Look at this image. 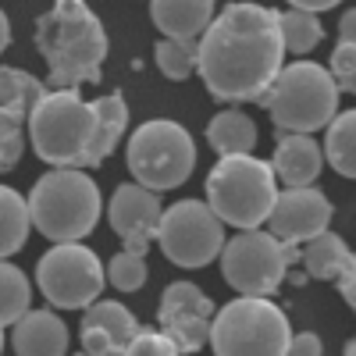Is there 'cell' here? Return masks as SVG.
<instances>
[{
    "mask_svg": "<svg viewBox=\"0 0 356 356\" xmlns=\"http://www.w3.org/2000/svg\"><path fill=\"white\" fill-rule=\"evenodd\" d=\"M93 107H97V136H93V146L86 154V168L104 164L114 154V146L122 143L125 125H129V107H125L122 93H104L93 100Z\"/></svg>",
    "mask_w": 356,
    "mask_h": 356,
    "instance_id": "ffe728a7",
    "label": "cell"
},
{
    "mask_svg": "<svg viewBox=\"0 0 356 356\" xmlns=\"http://www.w3.org/2000/svg\"><path fill=\"white\" fill-rule=\"evenodd\" d=\"M150 18L164 33V40L200 47L218 11H214V0H150Z\"/></svg>",
    "mask_w": 356,
    "mask_h": 356,
    "instance_id": "2e32d148",
    "label": "cell"
},
{
    "mask_svg": "<svg viewBox=\"0 0 356 356\" xmlns=\"http://www.w3.org/2000/svg\"><path fill=\"white\" fill-rule=\"evenodd\" d=\"M225 221L214 214L211 203L203 200H178L164 211L157 246L161 253L186 271H200V267L214 264L225 253Z\"/></svg>",
    "mask_w": 356,
    "mask_h": 356,
    "instance_id": "8fae6325",
    "label": "cell"
},
{
    "mask_svg": "<svg viewBox=\"0 0 356 356\" xmlns=\"http://www.w3.org/2000/svg\"><path fill=\"white\" fill-rule=\"evenodd\" d=\"M339 93L332 72L324 65H314L307 57L282 68L275 86L257 100L275 122V132H317L328 129L339 114Z\"/></svg>",
    "mask_w": 356,
    "mask_h": 356,
    "instance_id": "5b68a950",
    "label": "cell"
},
{
    "mask_svg": "<svg viewBox=\"0 0 356 356\" xmlns=\"http://www.w3.org/2000/svg\"><path fill=\"white\" fill-rule=\"evenodd\" d=\"M36 232L50 243H82L97 228L104 200L86 168H50L29 193Z\"/></svg>",
    "mask_w": 356,
    "mask_h": 356,
    "instance_id": "3957f363",
    "label": "cell"
},
{
    "mask_svg": "<svg viewBox=\"0 0 356 356\" xmlns=\"http://www.w3.org/2000/svg\"><path fill=\"white\" fill-rule=\"evenodd\" d=\"M289 8H300V11H328V8H335V4H342V0H285Z\"/></svg>",
    "mask_w": 356,
    "mask_h": 356,
    "instance_id": "e575fe53",
    "label": "cell"
},
{
    "mask_svg": "<svg viewBox=\"0 0 356 356\" xmlns=\"http://www.w3.org/2000/svg\"><path fill=\"white\" fill-rule=\"evenodd\" d=\"M139 321L132 310L118 300H100L86 310L82 317V353L89 356H129L136 335H139Z\"/></svg>",
    "mask_w": 356,
    "mask_h": 356,
    "instance_id": "9a60e30c",
    "label": "cell"
},
{
    "mask_svg": "<svg viewBox=\"0 0 356 356\" xmlns=\"http://www.w3.org/2000/svg\"><path fill=\"white\" fill-rule=\"evenodd\" d=\"M289 356H324V342H321V335H314V332H300V335H292Z\"/></svg>",
    "mask_w": 356,
    "mask_h": 356,
    "instance_id": "1f68e13d",
    "label": "cell"
},
{
    "mask_svg": "<svg viewBox=\"0 0 356 356\" xmlns=\"http://www.w3.org/2000/svg\"><path fill=\"white\" fill-rule=\"evenodd\" d=\"M328 72L342 93H356V43H342V40L335 43Z\"/></svg>",
    "mask_w": 356,
    "mask_h": 356,
    "instance_id": "f1b7e54d",
    "label": "cell"
},
{
    "mask_svg": "<svg viewBox=\"0 0 356 356\" xmlns=\"http://www.w3.org/2000/svg\"><path fill=\"white\" fill-rule=\"evenodd\" d=\"M129 356H186V353L157 328V332H139L132 349H129Z\"/></svg>",
    "mask_w": 356,
    "mask_h": 356,
    "instance_id": "f546056e",
    "label": "cell"
},
{
    "mask_svg": "<svg viewBox=\"0 0 356 356\" xmlns=\"http://www.w3.org/2000/svg\"><path fill=\"white\" fill-rule=\"evenodd\" d=\"M339 292H342V300L349 303V310L356 314V253L349 257V264L342 267V275H339Z\"/></svg>",
    "mask_w": 356,
    "mask_h": 356,
    "instance_id": "d6a6232c",
    "label": "cell"
},
{
    "mask_svg": "<svg viewBox=\"0 0 356 356\" xmlns=\"http://www.w3.org/2000/svg\"><path fill=\"white\" fill-rule=\"evenodd\" d=\"M154 61L164 79L171 82H186L193 72H200V47L193 43H178V40H161L154 47Z\"/></svg>",
    "mask_w": 356,
    "mask_h": 356,
    "instance_id": "4316f807",
    "label": "cell"
},
{
    "mask_svg": "<svg viewBox=\"0 0 356 356\" xmlns=\"http://www.w3.org/2000/svg\"><path fill=\"white\" fill-rule=\"evenodd\" d=\"M289 346L292 324L267 296H239L214 317V356H289Z\"/></svg>",
    "mask_w": 356,
    "mask_h": 356,
    "instance_id": "52a82bcc",
    "label": "cell"
},
{
    "mask_svg": "<svg viewBox=\"0 0 356 356\" xmlns=\"http://www.w3.org/2000/svg\"><path fill=\"white\" fill-rule=\"evenodd\" d=\"M342 356H356V339H349V346H346V353Z\"/></svg>",
    "mask_w": 356,
    "mask_h": 356,
    "instance_id": "8d00e7d4",
    "label": "cell"
},
{
    "mask_svg": "<svg viewBox=\"0 0 356 356\" xmlns=\"http://www.w3.org/2000/svg\"><path fill=\"white\" fill-rule=\"evenodd\" d=\"M33 228H36V221H33L29 196L4 186V193H0V250H4V260H11L15 253L25 250Z\"/></svg>",
    "mask_w": 356,
    "mask_h": 356,
    "instance_id": "7402d4cb",
    "label": "cell"
},
{
    "mask_svg": "<svg viewBox=\"0 0 356 356\" xmlns=\"http://www.w3.org/2000/svg\"><path fill=\"white\" fill-rule=\"evenodd\" d=\"M214 317L218 310L211 296L193 282H171L157 303V328L182 353H200L203 346H211Z\"/></svg>",
    "mask_w": 356,
    "mask_h": 356,
    "instance_id": "7c38bea8",
    "label": "cell"
},
{
    "mask_svg": "<svg viewBox=\"0 0 356 356\" xmlns=\"http://www.w3.org/2000/svg\"><path fill=\"white\" fill-rule=\"evenodd\" d=\"M349 257H353V250L342 243V235L324 232V235H317L314 243L303 246L300 260H303V271L310 278H317V282H339V275H342V267L349 264Z\"/></svg>",
    "mask_w": 356,
    "mask_h": 356,
    "instance_id": "603a6c76",
    "label": "cell"
},
{
    "mask_svg": "<svg viewBox=\"0 0 356 356\" xmlns=\"http://www.w3.org/2000/svg\"><path fill=\"white\" fill-rule=\"evenodd\" d=\"M339 40H342V43H356V8H349V11L339 18Z\"/></svg>",
    "mask_w": 356,
    "mask_h": 356,
    "instance_id": "836d02e7",
    "label": "cell"
},
{
    "mask_svg": "<svg viewBox=\"0 0 356 356\" xmlns=\"http://www.w3.org/2000/svg\"><path fill=\"white\" fill-rule=\"evenodd\" d=\"M107 282L118 292H136L146 285V260L132 250H122L107 260Z\"/></svg>",
    "mask_w": 356,
    "mask_h": 356,
    "instance_id": "83f0119b",
    "label": "cell"
},
{
    "mask_svg": "<svg viewBox=\"0 0 356 356\" xmlns=\"http://www.w3.org/2000/svg\"><path fill=\"white\" fill-rule=\"evenodd\" d=\"M29 307H33V285L18 264L4 260V267H0V324L15 328L29 314Z\"/></svg>",
    "mask_w": 356,
    "mask_h": 356,
    "instance_id": "d4e9b609",
    "label": "cell"
},
{
    "mask_svg": "<svg viewBox=\"0 0 356 356\" xmlns=\"http://www.w3.org/2000/svg\"><path fill=\"white\" fill-rule=\"evenodd\" d=\"M324 161L342 178H356V111H339L324 132Z\"/></svg>",
    "mask_w": 356,
    "mask_h": 356,
    "instance_id": "cb8c5ba5",
    "label": "cell"
},
{
    "mask_svg": "<svg viewBox=\"0 0 356 356\" xmlns=\"http://www.w3.org/2000/svg\"><path fill=\"white\" fill-rule=\"evenodd\" d=\"M50 93V89L29 75L25 68H15V65H4L0 72V122H15V125H29L36 104Z\"/></svg>",
    "mask_w": 356,
    "mask_h": 356,
    "instance_id": "d6986e66",
    "label": "cell"
},
{
    "mask_svg": "<svg viewBox=\"0 0 356 356\" xmlns=\"http://www.w3.org/2000/svg\"><path fill=\"white\" fill-rule=\"evenodd\" d=\"M72 356H89V353H82V349H79V353H72Z\"/></svg>",
    "mask_w": 356,
    "mask_h": 356,
    "instance_id": "74e56055",
    "label": "cell"
},
{
    "mask_svg": "<svg viewBox=\"0 0 356 356\" xmlns=\"http://www.w3.org/2000/svg\"><path fill=\"white\" fill-rule=\"evenodd\" d=\"M0 33H4V36H0V43H4V47H11V22H8V15L0 18Z\"/></svg>",
    "mask_w": 356,
    "mask_h": 356,
    "instance_id": "d590c367",
    "label": "cell"
},
{
    "mask_svg": "<svg viewBox=\"0 0 356 356\" xmlns=\"http://www.w3.org/2000/svg\"><path fill=\"white\" fill-rule=\"evenodd\" d=\"M332 225V203L317 186L285 189L275 200V211L267 218V232L278 235L289 246H307Z\"/></svg>",
    "mask_w": 356,
    "mask_h": 356,
    "instance_id": "5bb4252c",
    "label": "cell"
},
{
    "mask_svg": "<svg viewBox=\"0 0 356 356\" xmlns=\"http://www.w3.org/2000/svg\"><path fill=\"white\" fill-rule=\"evenodd\" d=\"M97 136V107L79 89H54L29 118V143L50 168H86V154Z\"/></svg>",
    "mask_w": 356,
    "mask_h": 356,
    "instance_id": "8992f818",
    "label": "cell"
},
{
    "mask_svg": "<svg viewBox=\"0 0 356 356\" xmlns=\"http://www.w3.org/2000/svg\"><path fill=\"white\" fill-rule=\"evenodd\" d=\"M278 200V171L271 161H260L253 154H232L218 157V164L207 175V203L214 214L239 228H260L275 211Z\"/></svg>",
    "mask_w": 356,
    "mask_h": 356,
    "instance_id": "277c9868",
    "label": "cell"
},
{
    "mask_svg": "<svg viewBox=\"0 0 356 356\" xmlns=\"http://www.w3.org/2000/svg\"><path fill=\"white\" fill-rule=\"evenodd\" d=\"M207 143L218 150V157L253 154V146H257V125H253V118L243 114L239 107L218 111L211 122H207Z\"/></svg>",
    "mask_w": 356,
    "mask_h": 356,
    "instance_id": "44dd1931",
    "label": "cell"
},
{
    "mask_svg": "<svg viewBox=\"0 0 356 356\" xmlns=\"http://www.w3.org/2000/svg\"><path fill=\"white\" fill-rule=\"evenodd\" d=\"M11 332L15 356H68V324L47 310H29Z\"/></svg>",
    "mask_w": 356,
    "mask_h": 356,
    "instance_id": "ac0fdd59",
    "label": "cell"
},
{
    "mask_svg": "<svg viewBox=\"0 0 356 356\" xmlns=\"http://www.w3.org/2000/svg\"><path fill=\"white\" fill-rule=\"evenodd\" d=\"M296 250L300 246H289L278 235L264 232V228L239 232L225 243L221 278L239 296H267V300H271L289 275V264L303 257Z\"/></svg>",
    "mask_w": 356,
    "mask_h": 356,
    "instance_id": "9c48e42d",
    "label": "cell"
},
{
    "mask_svg": "<svg viewBox=\"0 0 356 356\" xmlns=\"http://www.w3.org/2000/svg\"><path fill=\"white\" fill-rule=\"evenodd\" d=\"M36 50L54 89H79L100 82L111 43L86 0H54L36 18Z\"/></svg>",
    "mask_w": 356,
    "mask_h": 356,
    "instance_id": "7a4b0ae2",
    "label": "cell"
},
{
    "mask_svg": "<svg viewBox=\"0 0 356 356\" xmlns=\"http://www.w3.org/2000/svg\"><path fill=\"white\" fill-rule=\"evenodd\" d=\"M282 15L264 4H228L200 40V79L225 104L260 100L285 68Z\"/></svg>",
    "mask_w": 356,
    "mask_h": 356,
    "instance_id": "6da1fadb",
    "label": "cell"
},
{
    "mask_svg": "<svg viewBox=\"0 0 356 356\" xmlns=\"http://www.w3.org/2000/svg\"><path fill=\"white\" fill-rule=\"evenodd\" d=\"M107 267L82 243H54L36 264V285L54 310H89L100 303Z\"/></svg>",
    "mask_w": 356,
    "mask_h": 356,
    "instance_id": "30bf717a",
    "label": "cell"
},
{
    "mask_svg": "<svg viewBox=\"0 0 356 356\" xmlns=\"http://www.w3.org/2000/svg\"><path fill=\"white\" fill-rule=\"evenodd\" d=\"M0 146H4V154H0V164H4V171H11V168L22 161V150H25V132H22V125H15V122H0Z\"/></svg>",
    "mask_w": 356,
    "mask_h": 356,
    "instance_id": "4dcf8cb0",
    "label": "cell"
},
{
    "mask_svg": "<svg viewBox=\"0 0 356 356\" xmlns=\"http://www.w3.org/2000/svg\"><path fill=\"white\" fill-rule=\"evenodd\" d=\"M107 221L118 239L125 243V250L146 257L150 243H157V235H161L164 207L154 189H146L139 182H122L107 203Z\"/></svg>",
    "mask_w": 356,
    "mask_h": 356,
    "instance_id": "4fadbf2b",
    "label": "cell"
},
{
    "mask_svg": "<svg viewBox=\"0 0 356 356\" xmlns=\"http://www.w3.org/2000/svg\"><path fill=\"white\" fill-rule=\"evenodd\" d=\"M278 178L285 189H307L321 178L324 168V146H317L303 132H282L275 143V157H271Z\"/></svg>",
    "mask_w": 356,
    "mask_h": 356,
    "instance_id": "e0dca14e",
    "label": "cell"
},
{
    "mask_svg": "<svg viewBox=\"0 0 356 356\" xmlns=\"http://www.w3.org/2000/svg\"><path fill=\"white\" fill-rule=\"evenodd\" d=\"M282 36H285V50L296 57H307L310 50L321 47L324 40V25L314 11H300V8H289L282 11Z\"/></svg>",
    "mask_w": 356,
    "mask_h": 356,
    "instance_id": "484cf974",
    "label": "cell"
},
{
    "mask_svg": "<svg viewBox=\"0 0 356 356\" xmlns=\"http://www.w3.org/2000/svg\"><path fill=\"white\" fill-rule=\"evenodd\" d=\"M125 164L139 186L154 193H171L189 182L196 168V143L186 125L171 122V118H150L129 136Z\"/></svg>",
    "mask_w": 356,
    "mask_h": 356,
    "instance_id": "ba28073f",
    "label": "cell"
}]
</instances>
